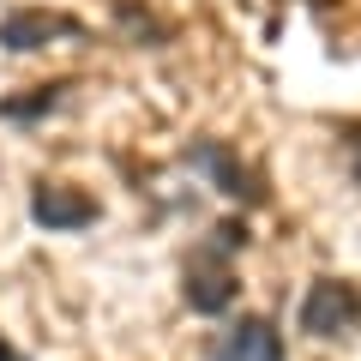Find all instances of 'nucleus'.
Returning <instances> with one entry per match:
<instances>
[{"instance_id":"nucleus-1","label":"nucleus","mask_w":361,"mask_h":361,"mask_svg":"<svg viewBox=\"0 0 361 361\" xmlns=\"http://www.w3.org/2000/svg\"><path fill=\"white\" fill-rule=\"evenodd\" d=\"M180 295H187V307L193 313H229L235 307V295H241V277H235V265H229V247H217V241H205V247H193L187 253V271H180Z\"/></svg>"},{"instance_id":"nucleus-2","label":"nucleus","mask_w":361,"mask_h":361,"mask_svg":"<svg viewBox=\"0 0 361 361\" xmlns=\"http://www.w3.org/2000/svg\"><path fill=\"white\" fill-rule=\"evenodd\" d=\"M355 319H361V289L343 277H319L301 295V331L307 337H343Z\"/></svg>"},{"instance_id":"nucleus-3","label":"nucleus","mask_w":361,"mask_h":361,"mask_svg":"<svg viewBox=\"0 0 361 361\" xmlns=\"http://www.w3.org/2000/svg\"><path fill=\"white\" fill-rule=\"evenodd\" d=\"M85 37V18L73 13H49V6H18V13L0 18V42L13 54H30V49H54V42H78Z\"/></svg>"},{"instance_id":"nucleus-4","label":"nucleus","mask_w":361,"mask_h":361,"mask_svg":"<svg viewBox=\"0 0 361 361\" xmlns=\"http://www.w3.org/2000/svg\"><path fill=\"white\" fill-rule=\"evenodd\" d=\"M30 217L54 235H73V229H90L97 223V199L78 193V187H61V180H37L30 187Z\"/></svg>"},{"instance_id":"nucleus-5","label":"nucleus","mask_w":361,"mask_h":361,"mask_svg":"<svg viewBox=\"0 0 361 361\" xmlns=\"http://www.w3.org/2000/svg\"><path fill=\"white\" fill-rule=\"evenodd\" d=\"M187 163H193V169H205L217 193L241 199V205H253V199H259V175H253V169H247V163H241L235 151H223L217 139H199L193 151H187Z\"/></svg>"},{"instance_id":"nucleus-6","label":"nucleus","mask_w":361,"mask_h":361,"mask_svg":"<svg viewBox=\"0 0 361 361\" xmlns=\"http://www.w3.org/2000/svg\"><path fill=\"white\" fill-rule=\"evenodd\" d=\"M217 361H283V337H277V325L271 319H235L229 337L217 343Z\"/></svg>"},{"instance_id":"nucleus-7","label":"nucleus","mask_w":361,"mask_h":361,"mask_svg":"<svg viewBox=\"0 0 361 361\" xmlns=\"http://www.w3.org/2000/svg\"><path fill=\"white\" fill-rule=\"evenodd\" d=\"M66 90H73V85H37L30 97H6V103H0V115H6V121H37V115H49V109L61 103Z\"/></svg>"},{"instance_id":"nucleus-8","label":"nucleus","mask_w":361,"mask_h":361,"mask_svg":"<svg viewBox=\"0 0 361 361\" xmlns=\"http://www.w3.org/2000/svg\"><path fill=\"white\" fill-rule=\"evenodd\" d=\"M349 151H355V175H361V127L349 133Z\"/></svg>"},{"instance_id":"nucleus-9","label":"nucleus","mask_w":361,"mask_h":361,"mask_svg":"<svg viewBox=\"0 0 361 361\" xmlns=\"http://www.w3.org/2000/svg\"><path fill=\"white\" fill-rule=\"evenodd\" d=\"M0 361H25V355H18V349L6 343V337H0Z\"/></svg>"}]
</instances>
